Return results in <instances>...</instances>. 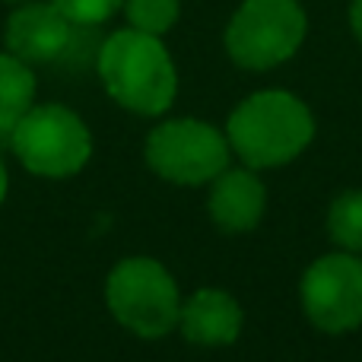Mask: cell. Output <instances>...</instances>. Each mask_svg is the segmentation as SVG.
Here are the masks:
<instances>
[{"mask_svg":"<svg viewBox=\"0 0 362 362\" xmlns=\"http://www.w3.org/2000/svg\"><path fill=\"white\" fill-rule=\"evenodd\" d=\"M229 150L251 169H276L308 150L315 118L299 95L286 89H264L238 102L226 124Z\"/></svg>","mask_w":362,"mask_h":362,"instance_id":"6da1fadb","label":"cell"},{"mask_svg":"<svg viewBox=\"0 0 362 362\" xmlns=\"http://www.w3.org/2000/svg\"><path fill=\"white\" fill-rule=\"evenodd\" d=\"M99 76L108 95L134 115H163L178 93V74L159 35L121 29L99 48Z\"/></svg>","mask_w":362,"mask_h":362,"instance_id":"7a4b0ae2","label":"cell"},{"mask_svg":"<svg viewBox=\"0 0 362 362\" xmlns=\"http://www.w3.org/2000/svg\"><path fill=\"white\" fill-rule=\"evenodd\" d=\"M105 302L121 327L137 337H165L178 327L181 293L153 257H124L105 280Z\"/></svg>","mask_w":362,"mask_h":362,"instance_id":"3957f363","label":"cell"},{"mask_svg":"<svg viewBox=\"0 0 362 362\" xmlns=\"http://www.w3.org/2000/svg\"><path fill=\"white\" fill-rule=\"evenodd\" d=\"M305 32L299 0H245L229 19L226 51L245 70H270L302 48Z\"/></svg>","mask_w":362,"mask_h":362,"instance_id":"277c9868","label":"cell"},{"mask_svg":"<svg viewBox=\"0 0 362 362\" xmlns=\"http://www.w3.org/2000/svg\"><path fill=\"white\" fill-rule=\"evenodd\" d=\"M10 144L19 163L42 178H70L93 156V134L67 105H32Z\"/></svg>","mask_w":362,"mask_h":362,"instance_id":"5b68a950","label":"cell"},{"mask_svg":"<svg viewBox=\"0 0 362 362\" xmlns=\"http://www.w3.org/2000/svg\"><path fill=\"white\" fill-rule=\"evenodd\" d=\"M146 165L175 185H206L229 169V137L197 118L163 121L146 137Z\"/></svg>","mask_w":362,"mask_h":362,"instance_id":"8992f818","label":"cell"},{"mask_svg":"<svg viewBox=\"0 0 362 362\" xmlns=\"http://www.w3.org/2000/svg\"><path fill=\"white\" fill-rule=\"evenodd\" d=\"M302 312L315 327L344 334L362 325V255L334 251L325 255L302 276Z\"/></svg>","mask_w":362,"mask_h":362,"instance_id":"52a82bcc","label":"cell"},{"mask_svg":"<svg viewBox=\"0 0 362 362\" xmlns=\"http://www.w3.org/2000/svg\"><path fill=\"white\" fill-rule=\"evenodd\" d=\"M74 29L76 25L54 4H25L6 23V48L29 67L51 64L70 51Z\"/></svg>","mask_w":362,"mask_h":362,"instance_id":"ba28073f","label":"cell"},{"mask_svg":"<svg viewBox=\"0 0 362 362\" xmlns=\"http://www.w3.org/2000/svg\"><path fill=\"white\" fill-rule=\"evenodd\" d=\"M178 327L194 346H229L242 334V305L226 289H197L181 302Z\"/></svg>","mask_w":362,"mask_h":362,"instance_id":"9c48e42d","label":"cell"},{"mask_svg":"<svg viewBox=\"0 0 362 362\" xmlns=\"http://www.w3.org/2000/svg\"><path fill=\"white\" fill-rule=\"evenodd\" d=\"M210 216L223 232H251L264 216L267 191L251 169H226L213 178Z\"/></svg>","mask_w":362,"mask_h":362,"instance_id":"30bf717a","label":"cell"},{"mask_svg":"<svg viewBox=\"0 0 362 362\" xmlns=\"http://www.w3.org/2000/svg\"><path fill=\"white\" fill-rule=\"evenodd\" d=\"M35 105V74L16 54H0V134H13V127Z\"/></svg>","mask_w":362,"mask_h":362,"instance_id":"8fae6325","label":"cell"},{"mask_svg":"<svg viewBox=\"0 0 362 362\" xmlns=\"http://www.w3.org/2000/svg\"><path fill=\"white\" fill-rule=\"evenodd\" d=\"M327 232L340 245V251L362 255V191L359 187L334 197L331 210H327Z\"/></svg>","mask_w":362,"mask_h":362,"instance_id":"7c38bea8","label":"cell"},{"mask_svg":"<svg viewBox=\"0 0 362 362\" xmlns=\"http://www.w3.org/2000/svg\"><path fill=\"white\" fill-rule=\"evenodd\" d=\"M124 13L131 29L146 35H165L178 23V0H124Z\"/></svg>","mask_w":362,"mask_h":362,"instance_id":"4fadbf2b","label":"cell"},{"mask_svg":"<svg viewBox=\"0 0 362 362\" xmlns=\"http://www.w3.org/2000/svg\"><path fill=\"white\" fill-rule=\"evenodd\" d=\"M74 25H99L124 6V0H51Z\"/></svg>","mask_w":362,"mask_h":362,"instance_id":"5bb4252c","label":"cell"},{"mask_svg":"<svg viewBox=\"0 0 362 362\" xmlns=\"http://www.w3.org/2000/svg\"><path fill=\"white\" fill-rule=\"evenodd\" d=\"M350 25H353V35L362 42V0H353L350 4Z\"/></svg>","mask_w":362,"mask_h":362,"instance_id":"9a60e30c","label":"cell"},{"mask_svg":"<svg viewBox=\"0 0 362 362\" xmlns=\"http://www.w3.org/2000/svg\"><path fill=\"white\" fill-rule=\"evenodd\" d=\"M6 185H10V178H6V165H4V159H0V204H4V197H6Z\"/></svg>","mask_w":362,"mask_h":362,"instance_id":"2e32d148","label":"cell"}]
</instances>
